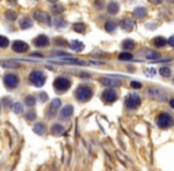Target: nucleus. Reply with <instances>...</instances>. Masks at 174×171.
<instances>
[{"instance_id":"1","label":"nucleus","mask_w":174,"mask_h":171,"mask_svg":"<svg viewBox=\"0 0 174 171\" xmlns=\"http://www.w3.org/2000/svg\"><path fill=\"white\" fill-rule=\"evenodd\" d=\"M75 96L80 102H87L91 99L92 90L88 86H80L75 91Z\"/></svg>"},{"instance_id":"2","label":"nucleus","mask_w":174,"mask_h":171,"mask_svg":"<svg viewBox=\"0 0 174 171\" xmlns=\"http://www.w3.org/2000/svg\"><path fill=\"white\" fill-rule=\"evenodd\" d=\"M28 81L35 87H43L46 81V76L45 74L40 70H33L28 76Z\"/></svg>"},{"instance_id":"3","label":"nucleus","mask_w":174,"mask_h":171,"mask_svg":"<svg viewBox=\"0 0 174 171\" xmlns=\"http://www.w3.org/2000/svg\"><path fill=\"white\" fill-rule=\"evenodd\" d=\"M70 86H71V82L66 77H58L54 82V88H55L56 91H59V93L66 91L70 88Z\"/></svg>"},{"instance_id":"4","label":"nucleus","mask_w":174,"mask_h":171,"mask_svg":"<svg viewBox=\"0 0 174 171\" xmlns=\"http://www.w3.org/2000/svg\"><path fill=\"white\" fill-rule=\"evenodd\" d=\"M4 84L9 89H14L19 84V79L16 74H6L4 76Z\"/></svg>"},{"instance_id":"5","label":"nucleus","mask_w":174,"mask_h":171,"mask_svg":"<svg viewBox=\"0 0 174 171\" xmlns=\"http://www.w3.org/2000/svg\"><path fill=\"white\" fill-rule=\"evenodd\" d=\"M156 124L157 126L161 127V128H167L173 124V118L171 117L168 113H162L160 114L157 119H156Z\"/></svg>"},{"instance_id":"6","label":"nucleus","mask_w":174,"mask_h":171,"mask_svg":"<svg viewBox=\"0 0 174 171\" xmlns=\"http://www.w3.org/2000/svg\"><path fill=\"white\" fill-rule=\"evenodd\" d=\"M148 94L150 98H153L154 100H157V101H167V95L166 93L162 89L160 88H149L148 89Z\"/></svg>"},{"instance_id":"7","label":"nucleus","mask_w":174,"mask_h":171,"mask_svg":"<svg viewBox=\"0 0 174 171\" xmlns=\"http://www.w3.org/2000/svg\"><path fill=\"white\" fill-rule=\"evenodd\" d=\"M61 106H62L61 99H54L51 101V103H50V106H49V109H47V112H46V117L54 118L56 114H57V112H58V109L61 108Z\"/></svg>"},{"instance_id":"8","label":"nucleus","mask_w":174,"mask_h":171,"mask_svg":"<svg viewBox=\"0 0 174 171\" xmlns=\"http://www.w3.org/2000/svg\"><path fill=\"white\" fill-rule=\"evenodd\" d=\"M140 103H141V99H140V96L136 95V94H129L128 96H127V99H126V105L130 109L138 108L140 106Z\"/></svg>"},{"instance_id":"9","label":"nucleus","mask_w":174,"mask_h":171,"mask_svg":"<svg viewBox=\"0 0 174 171\" xmlns=\"http://www.w3.org/2000/svg\"><path fill=\"white\" fill-rule=\"evenodd\" d=\"M33 18L39 23H43V24H46V25H51V17L49 16V13H46L44 11H36L35 14H33Z\"/></svg>"},{"instance_id":"10","label":"nucleus","mask_w":174,"mask_h":171,"mask_svg":"<svg viewBox=\"0 0 174 171\" xmlns=\"http://www.w3.org/2000/svg\"><path fill=\"white\" fill-rule=\"evenodd\" d=\"M101 84L106 86V87H109V88H115V87H120L122 86V82L117 80V79H113V77H102L100 79Z\"/></svg>"},{"instance_id":"11","label":"nucleus","mask_w":174,"mask_h":171,"mask_svg":"<svg viewBox=\"0 0 174 171\" xmlns=\"http://www.w3.org/2000/svg\"><path fill=\"white\" fill-rule=\"evenodd\" d=\"M102 99L107 103H111V102H114L117 99V94H116L115 90H113L111 88H108V89H106L102 93Z\"/></svg>"},{"instance_id":"12","label":"nucleus","mask_w":174,"mask_h":171,"mask_svg":"<svg viewBox=\"0 0 174 171\" xmlns=\"http://www.w3.org/2000/svg\"><path fill=\"white\" fill-rule=\"evenodd\" d=\"M12 50L14 52L23 54V52H26L28 50V45L25 42H23V41H14L12 43Z\"/></svg>"},{"instance_id":"13","label":"nucleus","mask_w":174,"mask_h":171,"mask_svg":"<svg viewBox=\"0 0 174 171\" xmlns=\"http://www.w3.org/2000/svg\"><path fill=\"white\" fill-rule=\"evenodd\" d=\"M49 43H50L49 37L45 36V35H40L33 41V44L36 45L37 48H45V46L49 45Z\"/></svg>"},{"instance_id":"14","label":"nucleus","mask_w":174,"mask_h":171,"mask_svg":"<svg viewBox=\"0 0 174 171\" xmlns=\"http://www.w3.org/2000/svg\"><path fill=\"white\" fill-rule=\"evenodd\" d=\"M120 26L122 27L124 31H131L135 27V21L130 18H124L120 21Z\"/></svg>"},{"instance_id":"15","label":"nucleus","mask_w":174,"mask_h":171,"mask_svg":"<svg viewBox=\"0 0 174 171\" xmlns=\"http://www.w3.org/2000/svg\"><path fill=\"white\" fill-rule=\"evenodd\" d=\"M142 55H143V57H146L147 60H159L160 56H161L159 52H156L154 50H149V49L143 50V51H142Z\"/></svg>"},{"instance_id":"16","label":"nucleus","mask_w":174,"mask_h":171,"mask_svg":"<svg viewBox=\"0 0 174 171\" xmlns=\"http://www.w3.org/2000/svg\"><path fill=\"white\" fill-rule=\"evenodd\" d=\"M70 49L72 51H75V52H81V51H83V49H84V44H83L81 41H72L70 43Z\"/></svg>"},{"instance_id":"17","label":"nucleus","mask_w":174,"mask_h":171,"mask_svg":"<svg viewBox=\"0 0 174 171\" xmlns=\"http://www.w3.org/2000/svg\"><path fill=\"white\" fill-rule=\"evenodd\" d=\"M32 26H33V21L30 18H23L19 21V27L23 29V30H28V29Z\"/></svg>"},{"instance_id":"18","label":"nucleus","mask_w":174,"mask_h":171,"mask_svg":"<svg viewBox=\"0 0 174 171\" xmlns=\"http://www.w3.org/2000/svg\"><path fill=\"white\" fill-rule=\"evenodd\" d=\"M72 114H73V107L71 105H66L65 107H63L62 112H61L62 118H70Z\"/></svg>"},{"instance_id":"19","label":"nucleus","mask_w":174,"mask_h":171,"mask_svg":"<svg viewBox=\"0 0 174 171\" xmlns=\"http://www.w3.org/2000/svg\"><path fill=\"white\" fill-rule=\"evenodd\" d=\"M134 16L138 19H143L147 16V10L145 7H136L134 10Z\"/></svg>"},{"instance_id":"20","label":"nucleus","mask_w":174,"mask_h":171,"mask_svg":"<svg viewBox=\"0 0 174 171\" xmlns=\"http://www.w3.org/2000/svg\"><path fill=\"white\" fill-rule=\"evenodd\" d=\"M119 10L120 6L116 1H111L109 5H108V12H109L110 14H117Z\"/></svg>"},{"instance_id":"21","label":"nucleus","mask_w":174,"mask_h":171,"mask_svg":"<svg viewBox=\"0 0 174 171\" xmlns=\"http://www.w3.org/2000/svg\"><path fill=\"white\" fill-rule=\"evenodd\" d=\"M45 126H44V124H42V122H39V124H36L35 126H33V132L36 133V134H39V135H43L45 133Z\"/></svg>"},{"instance_id":"22","label":"nucleus","mask_w":174,"mask_h":171,"mask_svg":"<svg viewBox=\"0 0 174 171\" xmlns=\"http://www.w3.org/2000/svg\"><path fill=\"white\" fill-rule=\"evenodd\" d=\"M12 111L16 113V114H21L24 112V105L21 102H14L12 105Z\"/></svg>"},{"instance_id":"23","label":"nucleus","mask_w":174,"mask_h":171,"mask_svg":"<svg viewBox=\"0 0 174 171\" xmlns=\"http://www.w3.org/2000/svg\"><path fill=\"white\" fill-rule=\"evenodd\" d=\"M64 132V127L59 124H55L54 126L51 127V133L52 134H62Z\"/></svg>"},{"instance_id":"24","label":"nucleus","mask_w":174,"mask_h":171,"mask_svg":"<svg viewBox=\"0 0 174 171\" xmlns=\"http://www.w3.org/2000/svg\"><path fill=\"white\" fill-rule=\"evenodd\" d=\"M122 48L126 49V50H133V49H135V43H134V41H131V39H126V41L122 43Z\"/></svg>"},{"instance_id":"25","label":"nucleus","mask_w":174,"mask_h":171,"mask_svg":"<svg viewBox=\"0 0 174 171\" xmlns=\"http://www.w3.org/2000/svg\"><path fill=\"white\" fill-rule=\"evenodd\" d=\"M73 31L75 32H78V33H84L85 32V30H87V26L82 24V23H77V24H75L72 26Z\"/></svg>"},{"instance_id":"26","label":"nucleus","mask_w":174,"mask_h":171,"mask_svg":"<svg viewBox=\"0 0 174 171\" xmlns=\"http://www.w3.org/2000/svg\"><path fill=\"white\" fill-rule=\"evenodd\" d=\"M52 24H54V26H56L57 29H63V27L66 26L65 20H63V19H61V18H55L54 21H52Z\"/></svg>"},{"instance_id":"27","label":"nucleus","mask_w":174,"mask_h":171,"mask_svg":"<svg viewBox=\"0 0 174 171\" xmlns=\"http://www.w3.org/2000/svg\"><path fill=\"white\" fill-rule=\"evenodd\" d=\"M5 18L9 20V21H13V20H16L17 19V13L13 11V10H9V11H6V13H5Z\"/></svg>"},{"instance_id":"28","label":"nucleus","mask_w":174,"mask_h":171,"mask_svg":"<svg viewBox=\"0 0 174 171\" xmlns=\"http://www.w3.org/2000/svg\"><path fill=\"white\" fill-rule=\"evenodd\" d=\"M154 44H155L157 48H162V46H165V45L167 44V41H166L164 37H155Z\"/></svg>"},{"instance_id":"29","label":"nucleus","mask_w":174,"mask_h":171,"mask_svg":"<svg viewBox=\"0 0 174 171\" xmlns=\"http://www.w3.org/2000/svg\"><path fill=\"white\" fill-rule=\"evenodd\" d=\"M25 103L28 105V107H33L36 105V98L33 95H28L25 98Z\"/></svg>"},{"instance_id":"30","label":"nucleus","mask_w":174,"mask_h":171,"mask_svg":"<svg viewBox=\"0 0 174 171\" xmlns=\"http://www.w3.org/2000/svg\"><path fill=\"white\" fill-rule=\"evenodd\" d=\"M0 64L4 68H17V67H19L18 64L13 61H2V62H0Z\"/></svg>"},{"instance_id":"31","label":"nucleus","mask_w":174,"mask_h":171,"mask_svg":"<svg viewBox=\"0 0 174 171\" xmlns=\"http://www.w3.org/2000/svg\"><path fill=\"white\" fill-rule=\"evenodd\" d=\"M104 27H106V30H107L108 32H114V31L116 30V24H115L114 21H107Z\"/></svg>"},{"instance_id":"32","label":"nucleus","mask_w":174,"mask_h":171,"mask_svg":"<svg viewBox=\"0 0 174 171\" xmlns=\"http://www.w3.org/2000/svg\"><path fill=\"white\" fill-rule=\"evenodd\" d=\"M119 60L120 61H130L133 60V55L129 52H122L119 55Z\"/></svg>"},{"instance_id":"33","label":"nucleus","mask_w":174,"mask_h":171,"mask_svg":"<svg viewBox=\"0 0 174 171\" xmlns=\"http://www.w3.org/2000/svg\"><path fill=\"white\" fill-rule=\"evenodd\" d=\"M159 72H160V75H161V76H164V77H168V76L171 75V69H169L168 67H162V68H160Z\"/></svg>"},{"instance_id":"34","label":"nucleus","mask_w":174,"mask_h":171,"mask_svg":"<svg viewBox=\"0 0 174 171\" xmlns=\"http://www.w3.org/2000/svg\"><path fill=\"white\" fill-rule=\"evenodd\" d=\"M52 12H55V13H62L63 11H64V6L63 5H61V4H56L52 6Z\"/></svg>"},{"instance_id":"35","label":"nucleus","mask_w":174,"mask_h":171,"mask_svg":"<svg viewBox=\"0 0 174 171\" xmlns=\"http://www.w3.org/2000/svg\"><path fill=\"white\" fill-rule=\"evenodd\" d=\"M9 45V41L5 36H0V48H7Z\"/></svg>"},{"instance_id":"36","label":"nucleus","mask_w":174,"mask_h":171,"mask_svg":"<svg viewBox=\"0 0 174 171\" xmlns=\"http://www.w3.org/2000/svg\"><path fill=\"white\" fill-rule=\"evenodd\" d=\"M155 69H153V68H148V69H146L145 70V75L146 76H149V77H153V76H155Z\"/></svg>"},{"instance_id":"37","label":"nucleus","mask_w":174,"mask_h":171,"mask_svg":"<svg viewBox=\"0 0 174 171\" xmlns=\"http://www.w3.org/2000/svg\"><path fill=\"white\" fill-rule=\"evenodd\" d=\"M25 118H26L28 121H33V120L36 119V113H35V112H28Z\"/></svg>"},{"instance_id":"38","label":"nucleus","mask_w":174,"mask_h":171,"mask_svg":"<svg viewBox=\"0 0 174 171\" xmlns=\"http://www.w3.org/2000/svg\"><path fill=\"white\" fill-rule=\"evenodd\" d=\"M130 86H131V88H134V89H140V88L142 87V84H141L140 82H136V81H131Z\"/></svg>"},{"instance_id":"39","label":"nucleus","mask_w":174,"mask_h":171,"mask_svg":"<svg viewBox=\"0 0 174 171\" xmlns=\"http://www.w3.org/2000/svg\"><path fill=\"white\" fill-rule=\"evenodd\" d=\"M38 99L40 102H45L46 100H47V95H46V93H40L39 94V96H38Z\"/></svg>"},{"instance_id":"40","label":"nucleus","mask_w":174,"mask_h":171,"mask_svg":"<svg viewBox=\"0 0 174 171\" xmlns=\"http://www.w3.org/2000/svg\"><path fill=\"white\" fill-rule=\"evenodd\" d=\"M2 105L5 106V107H9V105H11V100L7 99V98H5V99H2Z\"/></svg>"},{"instance_id":"41","label":"nucleus","mask_w":174,"mask_h":171,"mask_svg":"<svg viewBox=\"0 0 174 171\" xmlns=\"http://www.w3.org/2000/svg\"><path fill=\"white\" fill-rule=\"evenodd\" d=\"M149 1H150L153 5H160V4H162L164 0H149Z\"/></svg>"},{"instance_id":"42","label":"nucleus","mask_w":174,"mask_h":171,"mask_svg":"<svg viewBox=\"0 0 174 171\" xmlns=\"http://www.w3.org/2000/svg\"><path fill=\"white\" fill-rule=\"evenodd\" d=\"M95 5H96L97 7H102V6H103V0H97V1L95 2Z\"/></svg>"},{"instance_id":"43","label":"nucleus","mask_w":174,"mask_h":171,"mask_svg":"<svg viewBox=\"0 0 174 171\" xmlns=\"http://www.w3.org/2000/svg\"><path fill=\"white\" fill-rule=\"evenodd\" d=\"M168 44L172 45V46H174V36L169 37V39H168Z\"/></svg>"},{"instance_id":"44","label":"nucleus","mask_w":174,"mask_h":171,"mask_svg":"<svg viewBox=\"0 0 174 171\" xmlns=\"http://www.w3.org/2000/svg\"><path fill=\"white\" fill-rule=\"evenodd\" d=\"M169 105H171V107L172 108H174V99H172L169 101Z\"/></svg>"},{"instance_id":"45","label":"nucleus","mask_w":174,"mask_h":171,"mask_svg":"<svg viewBox=\"0 0 174 171\" xmlns=\"http://www.w3.org/2000/svg\"><path fill=\"white\" fill-rule=\"evenodd\" d=\"M49 2H51V4H55V2H57V0H47Z\"/></svg>"},{"instance_id":"46","label":"nucleus","mask_w":174,"mask_h":171,"mask_svg":"<svg viewBox=\"0 0 174 171\" xmlns=\"http://www.w3.org/2000/svg\"><path fill=\"white\" fill-rule=\"evenodd\" d=\"M167 1H169V2H174V0H167Z\"/></svg>"}]
</instances>
